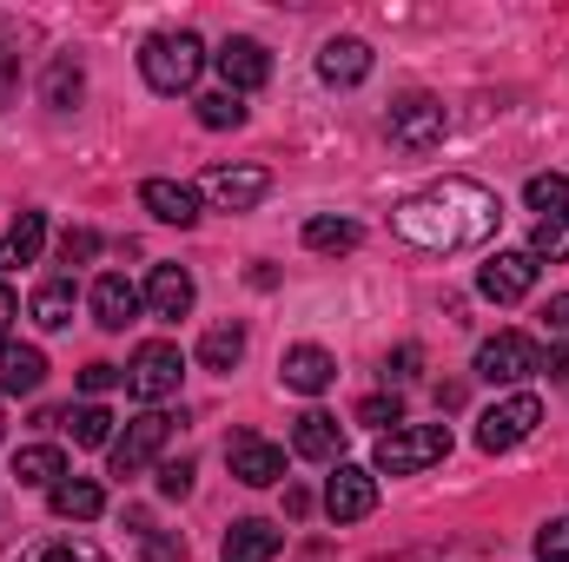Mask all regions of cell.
Segmentation results:
<instances>
[{"label": "cell", "mask_w": 569, "mask_h": 562, "mask_svg": "<svg viewBox=\"0 0 569 562\" xmlns=\"http://www.w3.org/2000/svg\"><path fill=\"white\" fill-rule=\"evenodd\" d=\"M166 436H172V418L166 411H140V418L113 436V476H140L146 463L166 450Z\"/></svg>", "instance_id": "ba28073f"}, {"label": "cell", "mask_w": 569, "mask_h": 562, "mask_svg": "<svg viewBox=\"0 0 569 562\" xmlns=\"http://www.w3.org/2000/svg\"><path fill=\"white\" fill-rule=\"evenodd\" d=\"M477 291H483L490 304H523V298L537 291V259H530V252H497V259L477 272Z\"/></svg>", "instance_id": "7c38bea8"}, {"label": "cell", "mask_w": 569, "mask_h": 562, "mask_svg": "<svg viewBox=\"0 0 569 562\" xmlns=\"http://www.w3.org/2000/svg\"><path fill=\"white\" fill-rule=\"evenodd\" d=\"M537 371H543V344L523 331H497L477 344V378H490V384H523Z\"/></svg>", "instance_id": "8992f818"}, {"label": "cell", "mask_w": 569, "mask_h": 562, "mask_svg": "<svg viewBox=\"0 0 569 562\" xmlns=\"http://www.w3.org/2000/svg\"><path fill=\"white\" fill-rule=\"evenodd\" d=\"M199 192H206L219 212H252V205L272 192V172H266V165H206Z\"/></svg>", "instance_id": "52a82bcc"}, {"label": "cell", "mask_w": 569, "mask_h": 562, "mask_svg": "<svg viewBox=\"0 0 569 562\" xmlns=\"http://www.w3.org/2000/svg\"><path fill=\"white\" fill-rule=\"evenodd\" d=\"M537 423H543V398H537V391H510V398H497V404L477 418V450H483V456H503V450H517L523 436H537Z\"/></svg>", "instance_id": "277c9868"}, {"label": "cell", "mask_w": 569, "mask_h": 562, "mask_svg": "<svg viewBox=\"0 0 569 562\" xmlns=\"http://www.w3.org/2000/svg\"><path fill=\"white\" fill-rule=\"evenodd\" d=\"M358 423H391V430H398V423H405V404H398V398H365V404H358Z\"/></svg>", "instance_id": "74e56055"}, {"label": "cell", "mask_w": 569, "mask_h": 562, "mask_svg": "<svg viewBox=\"0 0 569 562\" xmlns=\"http://www.w3.org/2000/svg\"><path fill=\"white\" fill-rule=\"evenodd\" d=\"M284 391H298V398H318V391H331V378H338V358L325 351V344H291L279 364Z\"/></svg>", "instance_id": "5bb4252c"}, {"label": "cell", "mask_w": 569, "mask_h": 562, "mask_svg": "<svg viewBox=\"0 0 569 562\" xmlns=\"http://www.w3.org/2000/svg\"><path fill=\"white\" fill-rule=\"evenodd\" d=\"M325 510H331V523H365V516L378 510V470L338 463L331 483H325Z\"/></svg>", "instance_id": "9c48e42d"}, {"label": "cell", "mask_w": 569, "mask_h": 562, "mask_svg": "<svg viewBox=\"0 0 569 562\" xmlns=\"http://www.w3.org/2000/svg\"><path fill=\"white\" fill-rule=\"evenodd\" d=\"M543 371H550V378H557V384H569V344H557V351H550V358H543Z\"/></svg>", "instance_id": "ab89813d"}, {"label": "cell", "mask_w": 569, "mask_h": 562, "mask_svg": "<svg viewBox=\"0 0 569 562\" xmlns=\"http://www.w3.org/2000/svg\"><path fill=\"white\" fill-rule=\"evenodd\" d=\"M365 73H371V40H358V33L325 40V53H318V80L325 87H358Z\"/></svg>", "instance_id": "2e32d148"}, {"label": "cell", "mask_w": 569, "mask_h": 562, "mask_svg": "<svg viewBox=\"0 0 569 562\" xmlns=\"http://www.w3.org/2000/svg\"><path fill=\"white\" fill-rule=\"evenodd\" d=\"M537 562H569V516L537 530Z\"/></svg>", "instance_id": "836d02e7"}, {"label": "cell", "mask_w": 569, "mask_h": 562, "mask_svg": "<svg viewBox=\"0 0 569 562\" xmlns=\"http://www.w3.org/2000/svg\"><path fill=\"white\" fill-rule=\"evenodd\" d=\"M212 60H219V73H226V93H252V87L272 80V53H266L259 40H246V33H232Z\"/></svg>", "instance_id": "4fadbf2b"}, {"label": "cell", "mask_w": 569, "mask_h": 562, "mask_svg": "<svg viewBox=\"0 0 569 562\" xmlns=\"http://www.w3.org/2000/svg\"><path fill=\"white\" fill-rule=\"evenodd\" d=\"M7 87H13V47H7V33H0V100H7Z\"/></svg>", "instance_id": "b9f144b4"}, {"label": "cell", "mask_w": 569, "mask_h": 562, "mask_svg": "<svg viewBox=\"0 0 569 562\" xmlns=\"http://www.w3.org/2000/svg\"><path fill=\"white\" fill-rule=\"evenodd\" d=\"M159 496H192V456H166L159 463Z\"/></svg>", "instance_id": "e575fe53"}, {"label": "cell", "mask_w": 569, "mask_h": 562, "mask_svg": "<svg viewBox=\"0 0 569 562\" xmlns=\"http://www.w3.org/2000/svg\"><path fill=\"white\" fill-rule=\"evenodd\" d=\"M140 205L159 219V225H199V192H192V185H179V179H146Z\"/></svg>", "instance_id": "e0dca14e"}, {"label": "cell", "mask_w": 569, "mask_h": 562, "mask_svg": "<svg viewBox=\"0 0 569 562\" xmlns=\"http://www.w3.org/2000/svg\"><path fill=\"white\" fill-rule=\"evenodd\" d=\"M80 87H87V80H80V67H73V60H53L40 93H47V107H60V113H67V107L80 100Z\"/></svg>", "instance_id": "d6a6232c"}, {"label": "cell", "mask_w": 569, "mask_h": 562, "mask_svg": "<svg viewBox=\"0 0 569 562\" xmlns=\"http://www.w3.org/2000/svg\"><path fill=\"white\" fill-rule=\"evenodd\" d=\"M279 550H284V530L266 523V516H246V523L226 530V562H272Z\"/></svg>", "instance_id": "ac0fdd59"}, {"label": "cell", "mask_w": 569, "mask_h": 562, "mask_svg": "<svg viewBox=\"0 0 569 562\" xmlns=\"http://www.w3.org/2000/svg\"><path fill=\"white\" fill-rule=\"evenodd\" d=\"M543 324H550V331H569V291H563V298H550V304H543Z\"/></svg>", "instance_id": "f35d334b"}, {"label": "cell", "mask_w": 569, "mask_h": 562, "mask_svg": "<svg viewBox=\"0 0 569 562\" xmlns=\"http://www.w3.org/2000/svg\"><path fill=\"white\" fill-rule=\"evenodd\" d=\"M450 133V113L437 107V100H405V107H391V145H405V152H430V145H443Z\"/></svg>", "instance_id": "30bf717a"}, {"label": "cell", "mask_w": 569, "mask_h": 562, "mask_svg": "<svg viewBox=\"0 0 569 562\" xmlns=\"http://www.w3.org/2000/svg\"><path fill=\"white\" fill-rule=\"evenodd\" d=\"M246 358V324H212L206 338H199V364L206 371H232Z\"/></svg>", "instance_id": "484cf974"}, {"label": "cell", "mask_w": 569, "mask_h": 562, "mask_svg": "<svg viewBox=\"0 0 569 562\" xmlns=\"http://www.w3.org/2000/svg\"><path fill=\"white\" fill-rule=\"evenodd\" d=\"M146 311H152V318H186V311H192V272H186V265H152V279H146Z\"/></svg>", "instance_id": "d6986e66"}, {"label": "cell", "mask_w": 569, "mask_h": 562, "mask_svg": "<svg viewBox=\"0 0 569 562\" xmlns=\"http://www.w3.org/2000/svg\"><path fill=\"white\" fill-rule=\"evenodd\" d=\"M530 259H550V265H563V259H569V212L537 219V232H530Z\"/></svg>", "instance_id": "83f0119b"}, {"label": "cell", "mask_w": 569, "mask_h": 562, "mask_svg": "<svg viewBox=\"0 0 569 562\" xmlns=\"http://www.w3.org/2000/svg\"><path fill=\"white\" fill-rule=\"evenodd\" d=\"M93 252H100V239H93V232H87V225H80V232H67V239H60V265H87V259H93Z\"/></svg>", "instance_id": "8d00e7d4"}, {"label": "cell", "mask_w": 569, "mask_h": 562, "mask_svg": "<svg viewBox=\"0 0 569 562\" xmlns=\"http://www.w3.org/2000/svg\"><path fill=\"white\" fill-rule=\"evenodd\" d=\"M523 199H530V212H537V219H550V212H569V179H563V172H537Z\"/></svg>", "instance_id": "4dcf8cb0"}, {"label": "cell", "mask_w": 569, "mask_h": 562, "mask_svg": "<svg viewBox=\"0 0 569 562\" xmlns=\"http://www.w3.org/2000/svg\"><path fill=\"white\" fill-rule=\"evenodd\" d=\"M358 239H365V232H358L351 219H311V225H305V245H311V252H351Z\"/></svg>", "instance_id": "f546056e"}, {"label": "cell", "mask_w": 569, "mask_h": 562, "mask_svg": "<svg viewBox=\"0 0 569 562\" xmlns=\"http://www.w3.org/2000/svg\"><path fill=\"white\" fill-rule=\"evenodd\" d=\"M140 304H146V291H133V279H120V272H107V279L93 284V318L107 331H127L140 318Z\"/></svg>", "instance_id": "ffe728a7"}, {"label": "cell", "mask_w": 569, "mask_h": 562, "mask_svg": "<svg viewBox=\"0 0 569 562\" xmlns=\"http://www.w3.org/2000/svg\"><path fill=\"white\" fill-rule=\"evenodd\" d=\"M20 562H107V550L87 536H53V543H33Z\"/></svg>", "instance_id": "f1b7e54d"}, {"label": "cell", "mask_w": 569, "mask_h": 562, "mask_svg": "<svg viewBox=\"0 0 569 562\" xmlns=\"http://www.w3.org/2000/svg\"><path fill=\"white\" fill-rule=\"evenodd\" d=\"M291 450L311 456V463H345V423L331 418V411H305V418L291 423Z\"/></svg>", "instance_id": "9a60e30c"}, {"label": "cell", "mask_w": 569, "mask_h": 562, "mask_svg": "<svg viewBox=\"0 0 569 562\" xmlns=\"http://www.w3.org/2000/svg\"><path fill=\"white\" fill-rule=\"evenodd\" d=\"M27 318H33L40 331H67V324H73V284H67V279L40 284V291H33V304H27Z\"/></svg>", "instance_id": "d4e9b609"}, {"label": "cell", "mask_w": 569, "mask_h": 562, "mask_svg": "<svg viewBox=\"0 0 569 562\" xmlns=\"http://www.w3.org/2000/svg\"><path fill=\"white\" fill-rule=\"evenodd\" d=\"M199 127H212V133L246 127V100L239 93H199Z\"/></svg>", "instance_id": "1f68e13d"}, {"label": "cell", "mask_w": 569, "mask_h": 562, "mask_svg": "<svg viewBox=\"0 0 569 562\" xmlns=\"http://www.w3.org/2000/svg\"><path fill=\"white\" fill-rule=\"evenodd\" d=\"M13 476H20V483H33V490H53V483L67 476V456H60L53 443H27V450L13 456Z\"/></svg>", "instance_id": "cb8c5ba5"}, {"label": "cell", "mask_w": 569, "mask_h": 562, "mask_svg": "<svg viewBox=\"0 0 569 562\" xmlns=\"http://www.w3.org/2000/svg\"><path fill=\"white\" fill-rule=\"evenodd\" d=\"M497 219H503V205H497L490 185H477V179H437V185L411 192L391 212V232L405 245H418V252H470V245H483L497 232Z\"/></svg>", "instance_id": "6da1fadb"}, {"label": "cell", "mask_w": 569, "mask_h": 562, "mask_svg": "<svg viewBox=\"0 0 569 562\" xmlns=\"http://www.w3.org/2000/svg\"><path fill=\"white\" fill-rule=\"evenodd\" d=\"M40 245H47V212H20V219L0 232V265H7V272H13V265H33Z\"/></svg>", "instance_id": "603a6c76"}, {"label": "cell", "mask_w": 569, "mask_h": 562, "mask_svg": "<svg viewBox=\"0 0 569 562\" xmlns=\"http://www.w3.org/2000/svg\"><path fill=\"white\" fill-rule=\"evenodd\" d=\"M13 318H20V298H13V284H0V338H7Z\"/></svg>", "instance_id": "60d3db41"}, {"label": "cell", "mask_w": 569, "mask_h": 562, "mask_svg": "<svg viewBox=\"0 0 569 562\" xmlns=\"http://www.w3.org/2000/svg\"><path fill=\"white\" fill-rule=\"evenodd\" d=\"M226 463H232V476H239L246 490H272L284 476V450L266 443V436H252V430H239V436L226 443Z\"/></svg>", "instance_id": "8fae6325"}, {"label": "cell", "mask_w": 569, "mask_h": 562, "mask_svg": "<svg viewBox=\"0 0 569 562\" xmlns=\"http://www.w3.org/2000/svg\"><path fill=\"white\" fill-rule=\"evenodd\" d=\"M47 384V358L33 344H0V391L7 398H33Z\"/></svg>", "instance_id": "7402d4cb"}, {"label": "cell", "mask_w": 569, "mask_h": 562, "mask_svg": "<svg viewBox=\"0 0 569 562\" xmlns=\"http://www.w3.org/2000/svg\"><path fill=\"white\" fill-rule=\"evenodd\" d=\"M443 456H450V430L443 423H398V430L378 436V470L385 476H418V470L443 463Z\"/></svg>", "instance_id": "3957f363"}, {"label": "cell", "mask_w": 569, "mask_h": 562, "mask_svg": "<svg viewBox=\"0 0 569 562\" xmlns=\"http://www.w3.org/2000/svg\"><path fill=\"white\" fill-rule=\"evenodd\" d=\"M113 384H127L120 364H87V371H80V391H87V398H107Z\"/></svg>", "instance_id": "d590c367"}, {"label": "cell", "mask_w": 569, "mask_h": 562, "mask_svg": "<svg viewBox=\"0 0 569 562\" xmlns=\"http://www.w3.org/2000/svg\"><path fill=\"white\" fill-rule=\"evenodd\" d=\"M67 430H73V443L100 450V443H113V411L107 404H80V411H67Z\"/></svg>", "instance_id": "4316f807"}, {"label": "cell", "mask_w": 569, "mask_h": 562, "mask_svg": "<svg viewBox=\"0 0 569 562\" xmlns=\"http://www.w3.org/2000/svg\"><path fill=\"white\" fill-rule=\"evenodd\" d=\"M179 378H186V358H179V344H166V338L140 344L133 364H127V391H133L140 404H152V411L179 391Z\"/></svg>", "instance_id": "5b68a950"}, {"label": "cell", "mask_w": 569, "mask_h": 562, "mask_svg": "<svg viewBox=\"0 0 569 562\" xmlns=\"http://www.w3.org/2000/svg\"><path fill=\"white\" fill-rule=\"evenodd\" d=\"M47 503H53V516H67V523H93V516L107 510V490H100L93 476H60V483L47 490Z\"/></svg>", "instance_id": "44dd1931"}, {"label": "cell", "mask_w": 569, "mask_h": 562, "mask_svg": "<svg viewBox=\"0 0 569 562\" xmlns=\"http://www.w3.org/2000/svg\"><path fill=\"white\" fill-rule=\"evenodd\" d=\"M140 73L152 93H186L206 73V40L199 33H152L140 47Z\"/></svg>", "instance_id": "7a4b0ae2"}]
</instances>
